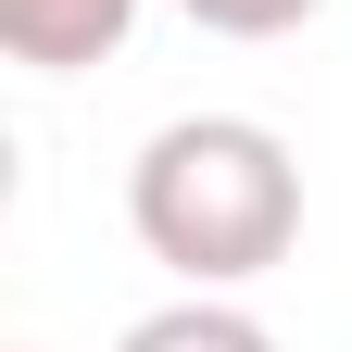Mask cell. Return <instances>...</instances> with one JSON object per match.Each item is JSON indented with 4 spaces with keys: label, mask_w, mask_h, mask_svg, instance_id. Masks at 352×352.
<instances>
[{
    "label": "cell",
    "mask_w": 352,
    "mask_h": 352,
    "mask_svg": "<svg viewBox=\"0 0 352 352\" xmlns=\"http://www.w3.org/2000/svg\"><path fill=\"white\" fill-rule=\"evenodd\" d=\"M126 25H139V0H0V51L25 76L101 63V51H126Z\"/></svg>",
    "instance_id": "cell-2"
},
{
    "label": "cell",
    "mask_w": 352,
    "mask_h": 352,
    "mask_svg": "<svg viewBox=\"0 0 352 352\" xmlns=\"http://www.w3.org/2000/svg\"><path fill=\"white\" fill-rule=\"evenodd\" d=\"M126 227L189 289H239L264 264H289V239H302V164L252 113H176L126 164Z\"/></svg>",
    "instance_id": "cell-1"
},
{
    "label": "cell",
    "mask_w": 352,
    "mask_h": 352,
    "mask_svg": "<svg viewBox=\"0 0 352 352\" xmlns=\"http://www.w3.org/2000/svg\"><path fill=\"white\" fill-rule=\"evenodd\" d=\"M113 352H277L239 302H214V289H189V302H164V315H139Z\"/></svg>",
    "instance_id": "cell-3"
},
{
    "label": "cell",
    "mask_w": 352,
    "mask_h": 352,
    "mask_svg": "<svg viewBox=\"0 0 352 352\" xmlns=\"http://www.w3.org/2000/svg\"><path fill=\"white\" fill-rule=\"evenodd\" d=\"M189 25H214V38H289V25H315L327 0H176Z\"/></svg>",
    "instance_id": "cell-4"
}]
</instances>
